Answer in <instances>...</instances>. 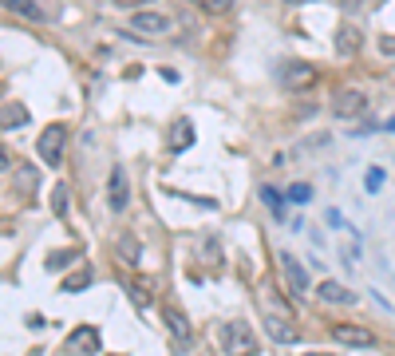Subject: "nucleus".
I'll list each match as a JSON object with an SVG mask.
<instances>
[{"label": "nucleus", "mask_w": 395, "mask_h": 356, "mask_svg": "<svg viewBox=\"0 0 395 356\" xmlns=\"http://www.w3.org/2000/svg\"><path fill=\"white\" fill-rule=\"evenodd\" d=\"M281 269H285V277H288V285H293V293H308V273H305V266L296 261L293 254H281Z\"/></svg>", "instance_id": "9b49d317"}, {"label": "nucleus", "mask_w": 395, "mask_h": 356, "mask_svg": "<svg viewBox=\"0 0 395 356\" xmlns=\"http://www.w3.org/2000/svg\"><path fill=\"white\" fill-rule=\"evenodd\" d=\"M190 147H194V123H190V119H178L174 131H170V150L182 155V150H190Z\"/></svg>", "instance_id": "4468645a"}, {"label": "nucleus", "mask_w": 395, "mask_h": 356, "mask_svg": "<svg viewBox=\"0 0 395 356\" xmlns=\"http://www.w3.org/2000/svg\"><path fill=\"white\" fill-rule=\"evenodd\" d=\"M257 336L253 328L245 325V321H229V325H221V352L226 356H257Z\"/></svg>", "instance_id": "f257e3e1"}, {"label": "nucleus", "mask_w": 395, "mask_h": 356, "mask_svg": "<svg viewBox=\"0 0 395 356\" xmlns=\"http://www.w3.org/2000/svg\"><path fill=\"white\" fill-rule=\"evenodd\" d=\"M91 285V269H79V273L63 277V293H79V289Z\"/></svg>", "instance_id": "f3484780"}, {"label": "nucleus", "mask_w": 395, "mask_h": 356, "mask_svg": "<svg viewBox=\"0 0 395 356\" xmlns=\"http://www.w3.org/2000/svg\"><path fill=\"white\" fill-rule=\"evenodd\" d=\"M119 254L127 257V261H138V257H142V249H138V242L130 234H123V237H119Z\"/></svg>", "instance_id": "6ab92c4d"}, {"label": "nucleus", "mask_w": 395, "mask_h": 356, "mask_svg": "<svg viewBox=\"0 0 395 356\" xmlns=\"http://www.w3.org/2000/svg\"><path fill=\"white\" fill-rule=\"evenodd\" d=\"M305 356H332V352H305Z\"/></svg>", "instance_id": "c756f323"}, {"label": "nucleus", "mask_w": 395, "mask_h": 356, "mask_svg": "<svg viewBox=\"0 0 395 356\" xmlns=\"http://www.w3.org/2000/svg\"><path fill=\"white\" fill-rule=\"evenodd\" d=\"M119 8H142V4H150V0H115Z\"/></svg>", "instance_id": "cd10ccee"}, {"label": "nucleus", "mask_w": 395, "mask_h": 356, "mask_svg": "<svg viewBox=\"0 0 395 356\" xmlns=\"http://www.w3.org/2000/svg\"><path fill=\"white\" fill-rule=\"evenodd\" d=\"M130 24V32H142V36H170V32H174V20L170 16H162V12H147V8H138L135 16L127 20Z\"/></svg>", "instance_id": "7ed1b4c3"}, {"label": "nucleus", "mask_w": 395, "mask_h": 356, "mask_svg": "<svg viewBox=\"0 0 395 356\" xmlns=\"http://www.w3.org/2000/svg\"><path fill=\"white\" fill-rule=\"evenodd\" d=\"M68 348L71 352H79V356H91V352H99V333L91 325H79L75 333L68 336Z\"/></svg>", "instance_id": "9d476101"}, {"label": "nucleus", "mask_w": 395, "mask_h": 356, "mask_svg": "<svg viewBox=\"0 0 395 356\" xmlns=\"http://www.w3.org/2000/svg\"><path fill=\"white\" fill-rule=\"evenodd\" d=\"M202 4V12H209V16H221V12L233 8V0H198Z\"/></svg>", "instance_id": "412c9836"}, {"label": "nucleus", "mask_w": 395, "mask_h": 356, "mask_svg": "<svg viewBox=\"0 0 395 356\" xmlns=\"http://www.w3.org/2000/svg\"><path fill=\"white\" fill-rule=\"evenodd\" d=\"M379 186H384V170L372 167V170H367V190H379Z\"/></svg>", "instance_id": "a878e982"}, {"label": "nucleus", "mask_w": 395, "mask_h": 356, "mask_svg": "<svg viewBox=\"0 0 395 356\" xmlns=\"http://www.w3.org/2000/svg\"><path fill=\"white\" fill-rule=\"evenodd\" d=\"M63 147H68V127H63V123H48V127L40 131L36 155L44 158L48 167H59V162H63Z\"/></svg>", "instance_id": "f03ea898"}, {"label": "nucleus", "mask_w": 395, "mask_h": 356, "mask_svg": "<svg viewBox=\"0 0 395 356\" xmlns=\"http://www.w3.org/2000/svg\"><path fill=\"white\" fill-rule=\"evenodd\" d=\"M288 4H296V0H288Z\"/></svg>", "instance_id": "7c9ffc66"}, {"label": "nucleus", "mask_w": 395, "mask_h": 356, "mask_svg": "<svg viewBox=\"0 0 395 356\" xmlns=\"http://www.w3.org/2000/svg\"><path fill=\"white\" fill-rule=\"evenodd\" d=\"M265 333L273 336L276 345H293L296 340V328L288 325V321H281L276 313H269V309H265Z\"/></svg>", "instance_id": "ddd939ff"}, {"label": "nucleus", "mask_w": 395, "mask_h": 356, "mask_svg": "<svg viewBox=\"0 0 395 356\" xmlns=\"http://www.w3.org/2000/svg\"><path fill=\"white\" fill-rule=\"evenodd\" d=\"M28 123V107L24 103H12V107L0 111V127H24Z\"/></svg>", "instance_id": "dca6fc26"}, {"label": "nucleus", "mask_w": 395, "mask_h": 356, "mask_svg": "<svg viewBox=\"0 0 395 356\" xmlns=\"http://www.w3.org/2000/svg\"><path fill=\"white\" fill-rule=\"evenodd\" d=\"M281 83L288 91H308V88H316V68L312 64H300V59H288L285 68H281Z\"/></svg>", "instance_id": "39448f33"}, {"label": "nucleus", "mask_w": 395, "mask_h": 356, "mask_svg": "<svg viewBox=\"0 0 395 356\" xmlns=\"http://www.w3.org/2000/svg\"><path fill=\"white\" fill-rule=\"evenodd\" d=\"M360 48H364V32L356 28V24H340L336 28V52L340 56H356Z\"/></svg>", "instance_id": "6e6552de"}, {"label": "nucleus", "mask_w": 395, "mask_h": 356, "mask_svg": "<svg viewBox=\"0 0 395 356\" xmlns=\"http://www.w3.org/2000/svg\"><path fill=\"white\" fill-rule=\"evenodd\" d=\"M288 198H293V202H308V198H312V186H305V182H296V186L288 190Z\"/></svg>", "instance_id": "393cba45"}, {"label": "nucleus", "mask_w": 395, "mask_h": 356, "mask_svg": "<svg viewBox=\"0 0 395 356\" xmlns=\"http://www.w3.org/2000/svg\"><path fill=\"white\" fill-rule=\"evenodd\" d=\"M162 316H166V328H170V336H174L178 348H190V345H194V325H190V316L182 313V309L166 305V309H162Z\"/></svg>", "instance_id": "423d86ee"}, {"label": "nucleus", "mask_w": 395, "mask_h": 356, "mask_svg": "<svg viewBox=\"0 0 395 356\" xmlns=\"http://www.w3.org/2000/svg\"><path fill=\"white\" fill-rule=\"evenodd\" d=\"M0 91H4V88H0Z\"/></svg>", "instance_id": "2f4dec72"}, {"label": "nucleus", "mask_w": 395, "mask_h": 356, "mask_svg": "<svg viewBox=\"0 0 395 356\" xmlns=\"http://www.w3.org/2000/svg\"><path fill=\"white\" fill-rule=\"evenodd\" d=\"M68 261H75V249H59V254H48V269H63Z\"/></svg>", "instance_id": "4be33fe9"}, {"label": "nucleus", "mask_w": 395, "mask_h": 356, "mask_svg": "<svg viewBox=\"0 0 395 356\" xmlns=\"http://www.w3.org/2000/svg\"><path fill=\"white\" fill-rule=\"evenodd\" d=\"M261 198H265L269 206H273V214H276V218H285V206H281V194H276L273 186H261Z\"/></svg>", "instance_id": "5701e85b"}, {"label": "nucleus", "mask_w": 395, "mask_h": 356, "mask_svg": "<svg viewBox=\"0 0 395 356\" xmlns=\"http://www.w3.org/2000/svg\"><path fill=\"white\" fill-rule=\"evenodd\" d=\"M8 162H12V158H8V150H0V170H8Z\"/></svg>", "instance_id": "c85d7f7f"}, {"label": "nucleus", "mask_w": 395, "mask_h": 356, "mask_svg": "<svg viewBox=\"0 0 395 356\" xmlns=\"http://www.w3.org/2000/svg\"><path fill=\"white\" fill-rule=\"evenodd\" d=\"M130 202V186H127V170L123 167H111V178H107V206L111 214H123Z\"/></svg>", "instance_id": "0eeeda50"}, {"label": "nucleus", "mask_w": 395, "mask_h": 356, "mask_svg": "<svg viewBox=\"0 0 395 356\" xmlns=\"http://www.w3.org/2000/svg\"><path fill=\"white\" fill-rule=\"evenodd\" d=\"M379 52H384V56H395V36H384V40H379Z\"/></svg>", "instance_id": "bb28decb"}, {"label": "nucleus", "mask_w": 395, "mask_h": 356, "mask_svg": "<svg viewBox=\"0 0 395 356\" xmlns=\"http://www.w3.org/2000/svg\"><path fill=\"white\" fill-rule=\"evenodd\" d=\"M20 186H24V194L36 190V170H32V167H20Z\"/></svg>", "instance_id": "b1692460"}, {"label": "nucleus", "mask_w": 395, "mask_h": 356, "mask_svg": "<svg viewBox=\"0 0 395 356\" xmlns=\"http://www.w3.org/2000/svg\"><path fill=\"white\" fill-rule=\"evenodd\" d=\"M0 8L12 12V16H20V20H28V24H44V20H48L36 0H0Z\"/></svg>", "instance_id": "1a4fd4ad"}, {"label": "nucleus", "mask_w": 395, "mask_h": 356, "mask_svg": "<svg viewBox=\"0 0 395 356\" xmlns=\"http://www.w3.org/2000/svg\"><path fill=\"white\" fill-rule=\"evenodd\" d=\"M367 111V95L360 88H340L332 95V115L336 119H360Z\"/></svg>", "instance_id": "20e7f679"}, {"label": "nucleus", "mask_w": 395, "mask_h": 356, "mask_svg": "<svg viewBox=\"0 0 395 356\" xmlns=\"http://www.w3.org/2000/svg\"><path fill=\"white\" fill-rule=\"evenodd\" d=\"M127 293H130V301H135L138 309H147V305H150V293L138 285V281H130V277H127Z\"/></svg>", "instance_id": "aec40b11"}, {"label": "nucleus", "mask_w": 395, "mask_h": 356, "mask_svg": "<svg viewBox=\"0 0 395 356\" xmlns=\"http://www.w3.org/2000/svg\"><path fill=\"white\" fill-rule=\"evenodd\" d=\"M316 297H320L324 305H352L356 301V297L348 293L344 285H336V281H320V285H316Z\"/></svg>", "instance_id": "2eb2a0df"}, {"label": "nucleus", "mask_w": 395, "mask_h": 356, "mask_svg": "<svg viewBox=\"0 0 395 356\" xmlns=\"http://www.w3.org/2000/svg\"><path fill=\"white\" fill-rule=\"evenodd\" d=\"M332 336L340 340V345H352V348H367V345L375 340V336L367 333V328H356V325H336V328H332Z\"/></svg>", "instance_id": "f8f14e48"}, {"label": "nucleus", "mask_w": 395, "mask_h": 356, "mask_svg": "<svg viewBox=\"0 0 395 356\" xmlns=\"http://www.w3.org/2000/svg\"><path fill=\"white\" fill-rule=\"evenodd\" d=\"M51 210H56V218H68V186L63 182H56V190H51Z\"/></svg>", "instance_id": "a211bd4d"}]
</instances>
